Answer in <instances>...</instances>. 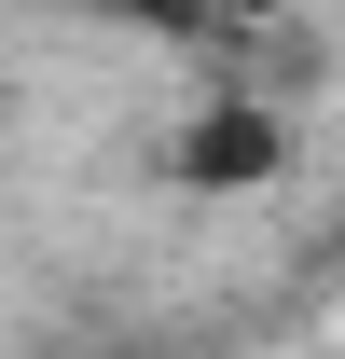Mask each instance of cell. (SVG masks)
I'll return each mask as SVG.
<instances>
[{
    "mask_svg": "<svg viewBox=\"0 0 345 359\" xmlns=\"http://www.w3.org/2000/svg\"><path fill=\"white\" fill-rule=\"evenodd\" d=\"M69 14H111V28H180V14H208V0H69Z\"/></svg>",
    "mask_w": 345,
    "mask_h": 359,
    "instance_id": "1",
    "label": "cell"
}]
</instances>
